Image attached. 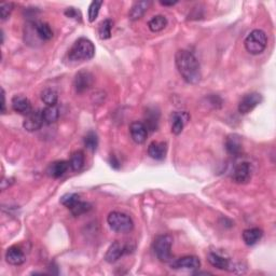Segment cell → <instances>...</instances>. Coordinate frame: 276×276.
Returning a JSON list of instances; mask_svg holds the SVG:
<instances>
[{
    "mask_svg": "<svg viewBox=\"0 0 276 276\" xmlns=\"http://www.w3.org/2000/svg\"><path fill=\"white\" fill-rule=\"evenodd\" d=\"M151 6V1H137L133 4L129 12V17L132 21H137L144 16L149 7Z\"/></svg>",
    "mask_w": 276,
    "mask_h": 276,
    "instance_id": "obj_18",
    "label": "cell"
},
{
    "mask_svg": "<svg viewBox=\"0 0 276 276\" xmlns=\"http://www.w3.org/2000/svg\"><path fill=\"white\" fill-rule=\"evenodd\" d=\"M35 30L37 36L40 38L41 40H50L53 37V31L48 23L45 22H37L35 24Z\"/></svg>",
    "mask_w": 276,
    "mask_h": 276,
    "instance_id": "obj_22",
    "label": "cell"
},
{
    "mask_svg": "<svg viewBox=\"0 0 276 276\" xmlns=\"http://www.w3.org/2000/svg\"><path fill=\"white\" fill-rule=\"evenodd\" d=\"M130 246L127 244L121 243V242H114V243L111 244L109 246V248L106 251L105 255V260L107 261L108 263H114L123 257L125 254L129 253Z\"/></svg>",
    "mask_w": 276,
    "mask_h": 276,
    "instance_id": "obj_7",
    "label": "cell"
},
{
    "mask_svg": "<svg viewBox=\"0 0 276 276\" xmlns=\"http://www.w3.org/2000/svg\"><path fill=\"white\" fill-rule=\"evenodd\" d=\"M167 18L164 16H156L149 21L148 27L152 32H158L163 31L167 26Z\"/></svg>",
    "mask_w": 276,
    "mask_h": 276,
    "instance_id": "obj_24",
    "label": "cell"
},
{
    "mask_svg": "<svg viewBox=\"0 0 276 276\" xmlns=\"http://www.w3.org/2000/svg\"><path fill=\"white\" fill-rule=\"evenodd\" d=\"M43 123H45V120L42 117V111L32 110V113L26 115L23 122V127L28 132H35V130H38L42 127Z\"/></svg>",
    "mask_w": 276,
    "mask_h": 276,
    "instance_id": "obj_10",
    "label": "cell"
},
{
    "mask_svg": "<svg viewBox=\"0 0 276 276\" xmlns=\"http://www.w3.org/2000/svg\"><path fill=\"white\" fill-rule=\"evenodd\" d=\"M95 55V47L93 42L89 40L88 38H79L68 52V59L71 62H80V61H89L93 59Z\"/></svg>",
    "mask_w": 276,
    "mask_h": 276,
    "instance_id": "obj_2",
    "label": "cell"
},
{
    "mask_svg": "<svg viewBox=\"0 0 276 276\" xmlns=\"http://www.w3.org/2000/svg\"><path fill=\"white\" fill-rule=\"evenodd\" d=\"M69 210L72 215H74L75 217H78L83 214H86V212H89L92 210V205L88 202H83V201L79 200V201H77L75 204L69 208Z\"/></svg>",
    "mask_w": 276,
    "mask_h": 276,
    "instance_id": "obj_26",
    "label": "cell"
},
{
    "mask_svg": "<svg viewBox=\"0 0 276 276\" xmlns=\"http://www.w3.org/2000/svg\"><path fill=\"white\" fill-rule=\"evenodd\" d=\"M159 122V113L156 109H148L146 113V128L151 130H157Z\"/></svg>",
    "mask_w": 276,
    "mask_h": 276,
    "instance_id": "obj_27",
    "label": "cell"
},
{
    "mask_svg": "<svg viewBox=\"0 0 276 276\" xmlns=\"http://www.w3.org/2000/svg\"><path fill=\"white\" fill-rule=\"evenodd\" d=\"M253 175V166L248 162H242L237 165L233 171V180L240 185H244V183L248 182L251 179Z\"/></svg>",
    "mask_w": 276,
    "mask_h": 276,
    "instance_id": "obj_9",
    "label": "cell"
},
{
    "mask_svg": "<svg viewBox=\"0 0 276 276\" xmlns=\"http://www.w3.org/2000/svg\"><path fill=\"white\" fill-rule=\"evenodd\" d=\"M110 229L117 233H128L134 227V222L129 215L121 211H111L107 217Z\"/></svg>",
    "mask_w": 276,
    "mask_h": 276,
    "instance_id": "obj_4",
    "label": "cell"
},
{
    "mask_svg": "<svg viewBox=\"0 0 276 276\" xmlns=\"http://www.w3.org/2000/svg\"><path fill=\"white\" fill-rule=\"evenodd\" d=\"M263 232L259 227H250L243 232V241L247 246H254L261 240Z\"/></svg>",
    "mask_w": 276,
    "mask_h": 276,
    "instance_id": "obj_20",
    "label": "cell"
},
{
    "mask_svg": "<svg viewBox=\"0 0 276 276\" xmlns=\"http://www.w3.org/2000/svg\"><path fill=\"white\" fill-rule=\"evenodd\" d=\"M94 83V77L90 71L81 70L76 75L74 80V85L77 93H84L85 91L92 88Z\"/></svg>",
    "mask_w": 276,
    "mask_h": 276,
    "instance_id": "obj_8",
    "label": "cell"
},
{
    "mask_svg": "<svg viewBox=\"0 0 276 276\" xmlns=\"http://www.w3.org/2000/svg\"><path fill=\"white\" fill-rule=\"evenodd\" d=\"M130 137L136 144H144L148 137V129L146 125L138 121L130 123Z\"/></svg>",
    "mask_w": 276,
    "mask_h": 276,
    "instance_id": "obj_12",
    "label": "cell"
},
{
    "mask_svg": "<svg viewBox=\"0 0 276 276\" xmlns=\"http://www.w3.org/2000/svg\"><path fill=\"white\" fill-rule=\"evenodd\" d=\"M6 260L11 265H21L26 261V256L20 246H11L7 249Z\"/></svg>",
    "mask_w": 276,
    "mask_h": 276,
    "instance_id": "obj_13",
    "label": "cell"
},
{
    "mask_svg": "<svg viewBox=\"0 0 276 276\" xmlns=\"http://www.w3.org/2000/svg\"><path fill=\"white\" fill-rule=\"evenodd\" d=\"M41 111L43 120H45V123L47 124H52L56 122L60 117V110L56 106H47V107Z\"/></svg>",
    "mask_w": 276,
    "mask_h": 276,
    "instance_id": "obj_23",
    "label": "cell"
},
{
    "mask_svg": "<svg viewBox=\"0 0 276 276\" xmlns=\"http://www.w3.org/2000/svg\"><path fill=\"white\" fill-rule=\"evenodd\" d=\"M11 103H12L13 110L20 114L27 115L28 114L32 111L31 100L24 95H16L12 98Z\"/></svg>",
    "mask_w": 276,
    "mask_h": 276,
    "instance_id": "obj_14",
    "label": "cell"
},
{
    "mask_svg": "<svg viewBox=\"0 0 276 276\" xmlns=\"http://www.w3.org/2000/svg\"><path fill=\"white\" fill-rule=\"evenodd\" d=\"M207 260L214 268H217L219 270H227L231 271V263L229 259L225 258L224 256L216 253H210L207 256Z\"/></svg>",
    "mask_w": 276,
    "mask_h": 276,
    "instance_id": "obj_19",
    "label": "cell"
},
{
    "mask_svg": "<svg viewBox=\"0 0 276 276\" xmlns=\"http://www.w3.org/2000/svg\"><path fill=\"white\" fill-rule=\"evenodd\" d=\"M79 200L80 196L77 195V193H66V195L61 197V203L69 210V208Z\"/></svg>",
    "mask_w": 276,
    "mask_h": 276,
    "instance_id": "obj_32",
    "label": "cell"
},
{
    "mask_svg": "<svg viewBox=\"0 0 276 276\" xmlns=\"http://www.w3.org/2000/svg\"><path fill=\"white\" fill-rule=\"evenodd\" d=\"M65 16L69 18H75L77 21H80L81 20V13L79 10H77L76 8H67L66 11H65Z\"/></svg>",
    "mask_w": 276,
    "mask_h": 276,
    "instance_id": "obj_34",
    "label": "cell"
},
{
    "mask_svg": "<svg viewBox=\"0 0 276 276\" xmlns=\"http://www.w3.org/2000/svg\"><path fill=\"white\" fill-rule=\"evenodd\" d=\"M84 146L91 151H95L98 146V137L95 132H89L84 137Z\"/></svg>",
    "mask_w": 276,
    "mask_h": 276,
    "instance_id": "obj_30",
    "label": "cell"
},
{
    "mask_svg": "<svg viewBox=\"0 0 276 276\" xmlns=\"http://www.w3.org/2000/svg\"><path fill=\"white\" fill-rule=\"evenodd\" d=\"M69 167L70 165L68 161H64V160H62V161H55L50 164L47 169V173L48 175L52 178H60L65 175V173H67Z\"/></svg>",
    "mask_w": 276,
    "mask_h": 276,
    "instance_id": "obj_17",
    "label": "cell"
},
{
    "mask_svg": "<svg viewBox=\"0 0 276 276\" xmlns=\"http://www.w3.org/2000/svg\"><path fill=\"white\" fill-rule=\"evenodd\" d=\"M160 3H161L162 6H174V4L177 3V1H171V2H168V1H161Z\"/></svg>",
    "mask_w": 276,
    "mask_h": 276,
    "instance_id": "obj_37",
    "label": "cell"
},
{
    "mask_svg": "<svg viewBox=\"0 0 276 276\" xmlns=\"http://www.w3.org/2000/svg\"><path fill=\"white\" fill-rule=\"evenodd\" d=\"M262 101V96L259 93H249L243 96V98L239 103V113L241 114H247L253 111L257 106Z\"/></svg>",
    "mask_w": 276,
    "mask_h": 276,
    "instance_id": "obj_6",
    "label": "cell"
},
{
    "mask_svg": "<svg viewBox=\"0 0 276 276\" xmlns=\"http://www.w3.org/2000/svg\"><path fill=\"white\" fill-rule=\"evenodd\" d=\"M110 164H111V166H113L115 169H118L120 167V163L117 160V158H115L114 156H113V157L110 158Z\"/></svg>",
    "mask_w": 276,
    "mask_h": 276,
    "instance_id": "obj_35",
    "label": "cell"
},
{
    "mask_svg": "<svg viewBox=\"0 0 276 276\" xmlns=\"http://www.w3.org/2000/svg\"><path fill=\"white\" fill-rule=\"evenodd\" d=\"M175 64L181 78L189 84H197L201 81L202 74L198 61L192 52L179 50L175 55Z\"/></svg>",
    "mask_w": 276,
    "mask_h": 276,
    "instance_id": "obj_1",
    "label": "cell"
},
{
    "mask_svg": "<svg viewBox=\"0 0 276 276\" xmlns=\"http://www.w3.org/2000/svg\"><path fill=\"white\" fill-rule=\"evenodd\" d=\"M171 266L175 270H197L201 266V261L195 256H186L173 261Z\"/></svg>",
    "mask_w": 276,
    "mask_h": 276,
    "instance_id": "obj_11",
    "label": "cell"
},
{
    "mask_svg": "<svg viewBox=\"0 0 276 276\" xmlns=\"http://www.w3.org/2000/svg\"><path fill=\"white\" fill-rule=\"evenodd\" d=\"M189 119H190V115L186 111H178L174 114L172 117V133L175 135L180 134Z\"/></svg>",
    "mask_w": 276,
    "mask_h": 276,
    "instance_id": "obj_15",
    "label": "cell"
},
{
    "mask_svg": "<svg viewBox=\"0 0 276 276\" xmlns=\"http://www.w3.org/2000/svg\"><path fill=\"white\" fill-rule=\"evenodd\" d=\"M14 4L12 2H2L0 4V16H1V20L4 21L10 16V14L13 11Z\"/></svg>",
    "mask_w": 276,
    "mask_h": 276,
    "instance_id": "obj_33",
    "label": "cell"
},
{
    "mask_svg": "<svg viewBox=\"0 0 276 276\" xmlns=\"http://www.w3.org/2000/svg\"><path fill=\"white\" fill-rule=\"evenodd\" d=\"M173 237L168 234L159 235L153 242V251L161 262H169L172 260Z\"/></svg>",
    "mask_w": 276,
    "mask_h": 276,
    "instance_id": "obj_5",
    "label": "cell"
},
{
    "mask_svg": "<svg viewBox=\"0 0 276 276\" xmlns=\"http://www.w3.org/2000/svg\"><path fill=\"white\" fill-rule=\"evenodd\" d=\"M226 149L231 156H239L242 152V140L239 135H230L226 140Z\"/></svg>",
    "mask_w": 276,
    "mask_h": 276,
    "instance_id": "obj_21",
    "label": "cell"
},
{
    "mask_svg": "<svg viewBox=\"0 0 276 276\" xmlns=\"http://www.w3.org/2000/svg\"><path fill=\"white\" fill-rule=\"evenodd\" d=\"M167 153V144L164 142H152L148 147V154L154 160L162 161Z\"/></svg>",
    "mask_w": 276,
    "mask_h": 276,
    "instance_id": "obj_16",
    "label": "cell"
},
{
    "mask_svg": "<svg viewBox=\"0 0 276 276\" xmlns=\"http://www.w3.org/2000/svg\"><path fill=\"white\" fill-rule=\"evenodd\" d=\"M114 22L109 20V18H106L103 22L99 24L98 27V35L100 37V39L107 40L111 37V30H113Z\"/></svg>",
    "mask_w": 276,
    "mask_h": 276,
    "instance_id": "obj_28",
    "label": "cell"
},
{
    "mask_svg": "<svg viewBox=\"0 0 276 276\" xmlns=\"http://www.w3.org/2000/svg\"><path fill=\"white\" fill-rule=\"evenodd\" d=\"M244 45L247 52L253 55H258L265 50L268 45V37L263 31L255 30L246 37Z\"/></svg>",
    "mask_w": 276,
    "mask_h": 276,
    "instance_id": "obj_3",
    "label": "cell"
},
{
    "mask_svg": "<svg viewBox=\"0 0 276 276\" xmlns=\"http://www.w3.org/2000/svg\"><path fill=\"white\" fill-rule=\"evenodd\" d=\"M84 161H85L84 153L82 152L81 150H78V151H76L71 154L69 161L70 168L75 172L80 171V169L84 166Z\"/></svg>",
    "mask_w": 276,
    "mask_h": 276,
    "instance_id": "obj_25",
    "label": "cell"
},
{
    "mask_svg": "<svg viewBox=\"0 0 276 276\" xmlns=\"http://www.w3.org/2000/svg\"><path fill=\"white\" fill-rule=\"evenodd\" d=\"M103 6V1H92L89 7V21L93 23L98 16L100 7Z\"/></svg>",
    "mask_w": 276,
    "mask_h": 276,
    "instance_id": "obj_31",
    "label": "cell"
},
{
    "mask_svg": "<svg viewBox=\"0 0 276 276\" xmlns=\"http://www.w3.org/2000/svg\"><path fill=\"white\" fill-rule=\"evenodd\" d=\"M1 98H2L1 114H4L6 113V93H4V90H2V92H1Z\"/></svg>",
    "mask_w": 276,
    "mask_h": 276,
    "instance_id": "obj_36",
    "label": "cell"
},
{
    "mask_svg": "<svg viewBox=\"0 0 276 276\" xmlns=\"http://www.w3.org/2000/svg\"><path fill=\"white\" fill-rule=\"evenodd\" d=\"M57 93L52 89H46L41 92V100L47 106H56L57 103Z\"/></svg>",
    "mask_w": 276,
    "mask_h": 276,
    "instance_id": "obj_29",
    "label": "cell"
}]
</instances>
